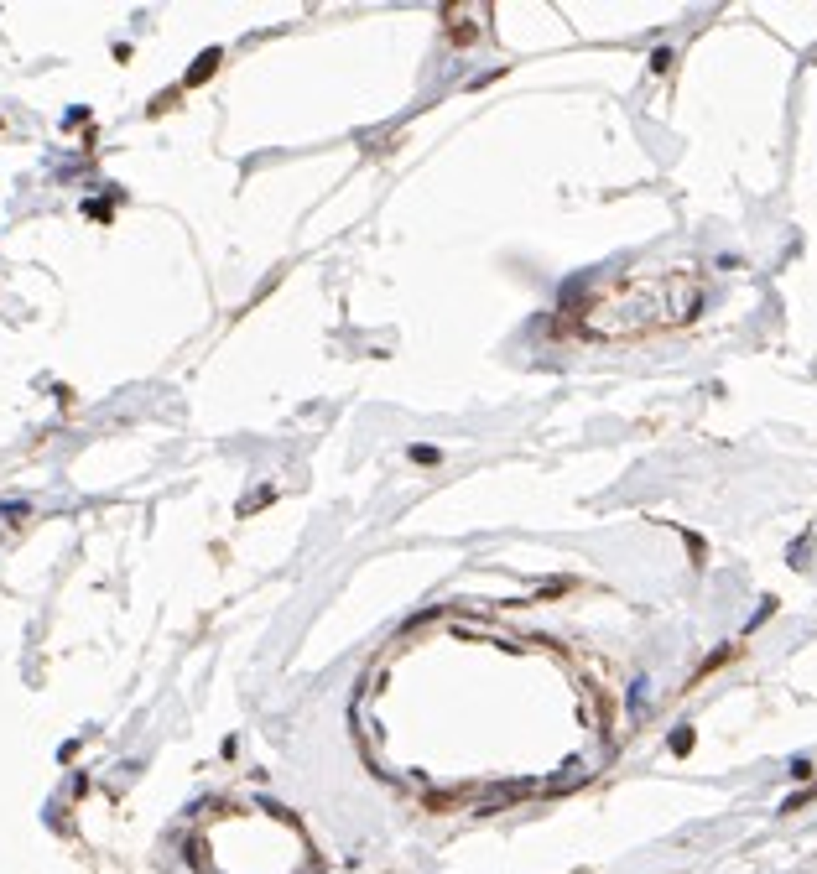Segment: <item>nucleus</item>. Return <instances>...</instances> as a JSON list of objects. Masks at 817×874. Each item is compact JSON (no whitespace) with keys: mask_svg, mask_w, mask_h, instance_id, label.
I'll return each mask as SVG.
<instances>
[{"mask_svg":"<svg viewBox=\"0 0 817 874\" xmlns=\"http://www.w3.org/2000/svg\"><path fill=\"white\" fill-rule=\"evenodd\" d=\"M703 302V286L692 271H646V276H619V281L599 286L583 308V328L599 339H630V333H651L687 323Z\"/></svg>","mask_w":817,"mask_h":874,"instance_id":"f257e3e1","label":"nucleus"}]
</instances>
